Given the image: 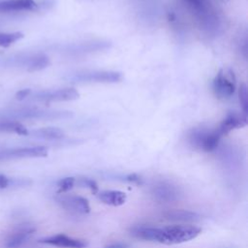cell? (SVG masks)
I'll use <instances>...</instances> for the list:
<instances>
[{
    "instance_id": "6da1fadb",
    "label": "cell",
    "mask_w": 248,
    "mask_h": 248,
    "mask_svg": "<svg viewBox=\"0 0 248 248\" xmlns=\"http://www.w3.org/2000/svg\"><path fill=\"white\" fill-rule=\"evenodd\" d=\"M201 232L202 229L194 225H171L163 228L139 226L135 230V236L140 239L170 245L194 239Z\"/></svg>"
},
{
    "instance_id": "7a4b0ae2",
    "label": "cell",
    "mask_w": 248,
    "mask_h": 248,
    "mask_svg": "<svg viewBox=\"0 0 248 248\" xmlns=\"http://www.w3.org/2000/svg\"><path fill=\"white\" fill-rule=\"evenodd\" d=\"M235 76L229 68H222L213 79V91L220 99L231 98L235 91Z\"/></svg>"
},
{
    "instance_id": "3957f363",
    "label": "cell",
    "mask_w": 248,
    "mask_h": 248,
    "mask_svg": "<svg viewBox=\"0 0 248 248\" xmlns=\"http://www.w3.org/2000/svg\"><path fill=\"white\" fill-rule=\"evenodd\" d=\"M47 148L46 146H24L13 148H0V162L22 159V158H38L46 157Z\"/></svg>"
},
{
    "instance_id": "277c9868",
    "label": "cell",
    "mask_w": 248,
    "mask_h": 248,
    "mask_svg": "<svg viewBox=\"0 0 248 248\" xmlns=\"http://www.w3.org/2000/svg\"><path fill=\"white\" fill-rule=\"evenodd\" d=\"M121 74L114 71H91L78 73L72 79L77 82H102L113 83L121 79Z\"/></svg>"
},
{
    "instance_id": "5b68a950",
    "label": "cell",
    "mask_w": 248,
    "mask_h": 248,
    "mask_svg": "<svg viewBox=\"0 0 248 248\" xmlns=\"http://www.w3.org/2000/svg\"><path fill=\"white\" fill-rule=\"evenodd\" d=\"M151 194L155 200L162 202H171L180 199L181 191L170 182H159L151 189Z\"/></svg>"
},
{
    "instance_id": "8992f818",
    "label": "cell",
    "mask_w": 248,
    "mask_h": 248,
    "mask_svg": "<svg viewBox=\"0 0 248 248\" xmlns=\"http://www.w3.org/2000/svg\"><path fill=\"white\" fill-rule=\"evenodd\" d=\"M56 202L65 209L78 212L88 213L90 211V205L88 201L80 196L76 195H60L56 198Z\"/></svg>"
},
{
    "instance_id": "52a82bcc",
    "label": "cell",
    "mask_w": 248,
    "mask_h": 248,
    "mask_svg": "<svg viewBox=\"0 0 248 248\" xmlns=\"http://www.w3.org/2000/svg\"><path fill=\"white\" fill-rule=\"evenodd\" d=\"M79 94L75 88H61L54 91H42L34 96V99L45 102H65L74 101Z\"/></svg>"
},
{
    "instance_id": "ba28073f",
    "label": "cell",
    "mask_w": 248,
    "mask_h": 248,
    "mask_svg": "<svg viewBox=\"0 0 248 248\" xmlns=\"http://www.w3.org/2000/svg\"><path fill=\"white\" fill-rule=\"evenodd\" d=\"M221 135L217 130L198 131L192 136V141L204 151H213L219 143Z\"/></svg>"
},
{
    "instance_id": "9c48e42d",
    "label": "cell",
    "mask_w": 248,
    "mask_h": 248,
    "mask_svg": "<svg viewBox=\"0 0 248 248\" xmlns=\"http://www.w3.org/2000/svg\"><path fill=\"white\" fill-rule=\"evenodd\" d=\"M39 242L52 245V246H57V247H63V248H84L87 246L86 241L82 239L73 238L62 233L41 238Z\"/></svg>"
},
{
    "instance_id": "30bf717a",
    "label": "cell",
    "mask_w": 248,
    "mask_h": 248,
    "mask_svg": "<svg viewBox=\"0 0 248 248\" xmlns=\"http://www.w3.org/2000/svg\"><path fill=\"white\" fill-rule=\"evenodd\" d=\"M35 232V229L30 225H20L16 227L7 237L5 246L7 248H19L22 246Z\"/></svg>"
},
{
    "instance_id": "8fae6325",
    "label": "cell",
    "mask_w": 248,
    "mask_h": 248,
    "mask_svg": "<svg viewBox=\"0 0 248 248\" xmlns=\"http://www.w3.org/2000/svg\"><path fill=\"white\" fill-rule=\"evenodd\" d=\"M247 124V118L245 114H241L236 111H231L229 112L224 120L221 122L220 127L218 128V132L221 136L228 134L232 130L242 128L246 126Z\"/></svg>"
},
{
    "instance_id": "7c38bea8",
    "label": "cell",
    "mask_w": 248,
    "mask_h": 248,
    "mask_svg": "<svg viewBox=\"0 0 248 248\" xmlns=\"http://www.w3.org/2000/svg\"><path fill=\"white\" fill-rule=\"evenodd\" d=\"M37 8L34 0H3L0 1V14L18 13L23 11H33Z\"/></svg>"
},
{
    "instance_id": "4fadbf2b",
    "label": "cell",
    "mask_w": 248,
    "mask_h": 248,
    "mask_svg": "<svg viewBox=\"0 0 248 248\" xmlns=\"http://www.w3.org/2000/svg\"><path fill=\"white\" fill-rule=\"evenodd\" d=\"M98 199L105 204L111 206H120L125 203L127 200V195L118 190H105L101 191L97 195Z\"/></svg>"
},
{
    "instance_id": "5bb4252c",
    "label": "cell",
    "mask_w": 248,
    "mask_h": 248,
    "mask_svg": "<svg viewBox=\"0 0 248 248\" xmlns=\"http://www.w3.org/2000/svg\"><path fill=\"white\" fill-rule=\"evenodd\" d=\"M167 220L174 222H196L201 219V215L197 212L185 209H171L164 213Z\"/></svg>"
},
{
    "instance_id": "9a60e30c",
    "label": "cell",
    "mask_w": 248,
    "mask_h": 248,
    "mask_svg": "<svg viewBox=\"0 0 248 248\" xmlns=\"http://www.w3.org/2000/svg\"><path fill=\"white\" fill-rule=\"evenodd\" d=\"M14 133L20 136H28L29 131L19 121L12 119H0V134Z\"/></svg>"
},
{
    "instance_id": "2e32d148",
    "label": "cell",
    "mask_w": 248,
    "mask_h": 248,
    "mask_svg": "<svg viewBox=\"0 0 248 248\" xmlns=\"http://www.w3.org/2000/svg\"><path fill=\"white\" fill-rule=\"evenodd\" d=\"M33 138L37 139H43V140H60L64 137V132L55 127H46V128H41L34 131H31L28 133Z\"/></svg>"
},
{
    "instance_id": "e0dca14e",
    "label": "cell",
    "mask_w": 248,
    "mask_h": 248,
    "mask_svg": "<svg viewBox=\"0 0 248 248\" xmlns=\"http://www.w3.org/2000/svg\"><path fill=\"white\" fill-rule=\"evenodd\" d=\"M22 65L29 71V72H35L40 71L42 69H45L49 65V60L47 56L44 54H35L28 58H25L23 60Z\"/></svg>"
},
{
    "instance_id": "ac0fdd59",
    "label": "cell",
    "mask_w": 248,
    "mask_h": 248,
    "mask_svg": "<svg viewBox=\"0 0 248 248\" xmlns=\"http://www.w3.org/2000/svg\"><path fill=\"white\" fill-rule=\"evenodd\" d=\"M23 38L21 32H0V46L8 47Z\"/></svg>"
},
{
    "instance_id": "d6986e66",
    "label": "cell",
    "mask_w": 248,
    "mask_h": 248,
    "mask_svg": "<svg viewBox=\"0 0 248 248\" xmlns=\"http://www.w3.org/2000/svg\"><path fill=\"white\" fill-rule=\"evenodd\" d=\"M238 99L241 105L243 113L246 115L248 111V93H247V86L245 83H242L238 88Z\"/></svg>"
},
{
    "instance_id": "ffe728a7",
    "label": "cell",
    "mask_w": 248,
    "mask_h": 248,
    "mask_svg": "<svg viewBox=\"0 0 248 248\" xmlns=\"http://www.w3.org/2000/svg\"><path fill=\"white\" fill-rule=\"evenodd\" d=\"M76 183V178L75 177H64L62 179H60L57 183V187H58V193L59 194H63L66 193L68 191H70L74 185Z\"/></svg>"
},
{
    "instance_id": "44dd1931",
    "label": "cell",
    "mask_w": 248,
    "mask_h": 248,
    "mask_svg": "<svg viewBox=\"0 0 248 248\" xmlns=\"http://www.w3.org/2000/svg\"><path fill=\"white\" fill-rule=\"evenodd\" d=\"M27 183L24 180H18V179H13L8 177L5 174L0 173V189H6L11 186H20Z\"/></svg>"
},
{
    "instance_id": "7402d4cb",
    "label": "cell",
    "mask_w": 248,
    "mask_h": 248,
    "mask_svg": "<svg viewBox=\"0 0 248 248\" xmlns=\"http://www.w3.org/2000/svg\"><path fill=\"white\" fill-rule=\"evenodd\" d=\"M79 186L81 187H87L89 188L93 193H97L98 192V185L97 183L90 179V178H86V177H82V178H79L78 181H76Z\"/></svg>"
},
{
    "instance_id": "603a6c76",
    "label": "cell",
    "mask_w": 248,
    "mask_h": 248,
    "mask_svg": "<svg viewBox=\"0 0 248 248\" xmlns=\"http://www.w3.org/2000/svg\"><path fill=\"white\" fill-rule=\"evenodd\" d=\"M30 93H31V90H30V89H21V90H19V91L16 93V98L17 100H23V99H25L26 97H28V96L30 95Z\"/></svg>"
},
{
    "instance_id": "cb8c5ba5",
    "label": "cell",
    "mask_w": 248,
    "mask_h": 248,
    "mask_svg": "<svg viewBox=\"0 0 248 248\" xmlns=\"http://www.w3.org/2000/svg\"><path fill=\"white\" fill-rule=\"evenodd\" d=\"M104 248H130V246L123 242H113L105 246Z\"/></svg>"
},
{
    "instance_id": "d4e9b609",
    "label": "cell",
    "mask_w": 248,
    "mask_h": 248,
    "mask_svg": "<svg viewBox=\"0 0 248 248\" xmlns=\"http://www.w3.org/2000/svg\"><path fill=\"white\" fill-rule=\"evenodd\" d=\"M190 4L194 5L195 7H201L202 6V0H187Z\"/></svg>"
}]
</instances>
